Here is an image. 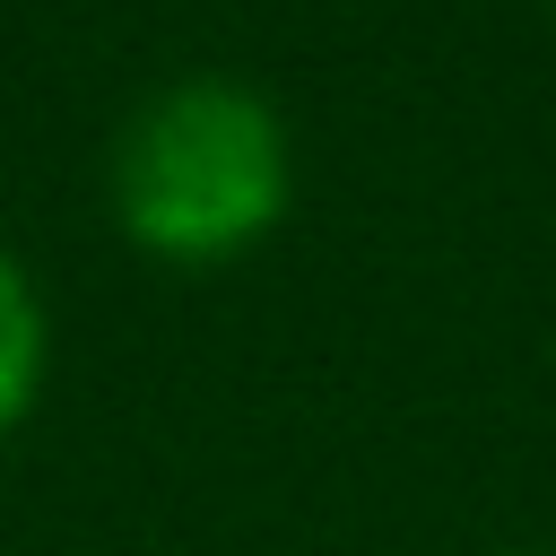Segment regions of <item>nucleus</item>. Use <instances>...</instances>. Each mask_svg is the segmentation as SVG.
Wrapping results in <instances>:
<instances>
[{"label": "nucleus", "mask_w": 556, "mask_h": 556, "mask_svg": "<svg viewBox=\"0 0 556 556\" xmlns=\"http://www.w3.org/2000/svg\"><path fill=\"white\" fill-rule=\"evenodd\" d=\"M35 382H43V313H35L26 269L0 252V426H17V417H26Z\"/></svg>", "instance_id": "f03ea898"}, {"label": "nucleus", "mask_w": 556, "mask_h": 556, "mask_svg": "<svg viewBox=\"0 0 556 556\" xmlns=\"http://www.w3.org/2000/svg\"><path fill=\"white\" fill-rule=\"evenodd\" d=\"M113 200L122 226L165 261L243 252L287 208V139L243 87H174L130 122Z\"/></svg>", "instance_id": "f257e3e1"}]
</instances>
